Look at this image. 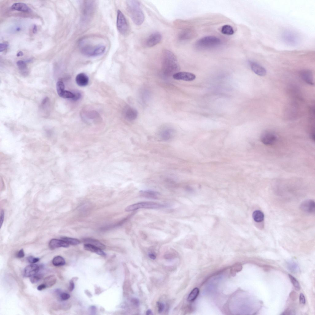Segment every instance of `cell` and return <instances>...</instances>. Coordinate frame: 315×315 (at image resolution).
I'll use <instances>...</instances> for the list:
<instances>
[{"instance_id":"obj_1","label":"cell","mask_w":315,"mask_h":315,"mask_svg":"<svg viewBox=\"0 0 315 315\" xmlns=\"http://www.w3.org/2000/svg\"><path fill=\"white\" fill-rule=\"evenodd\" d=\"M162 67L164 73L171 74L177 71L179 65L176 56L170 51L166 50L162 55Z\"/></svg>"},{"instance_id":"obj_2","label":"cell","mask_w":315,"mask_h":315,"mask_svg":"<svg viewBox=\"0 0 315 315\" xmlns=\"http://www.w3.org/2000/svg\"><path fill=\"white\" fill-rule=\"evenodd\" d=\"M127 6L128 13L132 21L136 25L142 24L144 20L145 16L139 1L134 0L127 1Z\"/></svg>"},{"instance_id":"obj_3","label":"cell","mask_w":315,"mask_h":315,"mask_svg":"<svg viewBox=\"0 0 315 315\" xmlns=\"http://www.w3.org/2000/svg\"><path fill=\"white\" fill-rule=\"evenodd\" d=\"M80 51L82 54L88 57H96L103 54L106 50V47L102 44L95 45L88 43L85 39L79 42Z\"/></svg>"},{"instance_id":"obj_4","label":"cell","mask_w":315,"mask_h":315,"mask_svg":"<svg viewBox=\"0 0 315 315\" xmlns=\"http://www.w3.org/2000/svg\"><path fill=\"white\" fill-rule=\"evenodd\" d=\"M94 1H82L81 7V15L82 20L88 21L93 16L96 8Z\"/></svg>"},{"instance_id":"obj_5","label":"cell","mask_w":315,"mask_h":315,"mask_svg":"<svg viewBox=\"0 0 315 315\" xmlns=\"http://www.w3.org/2000/svg\"><path fill=\"white\" fill-rule=\"evenodd\" d=\"M221 43L220 39L214 36H206L200 39L196 42V46L198 48L209 49L219 45Z\"/></svg>"},{"instance_id":"obj_6","label":"cell","mask_w":315,"mask_h":315,"mask_svg":"<svg viewBox=\"0 0 315 315\" xmlns=\"http://www.w3.org/2000/svg\"><path fill=\"white\" fill-rule=\"evenodd\" d=\"M166 206L163 204L153 202H145L138 203L128 206L125 210L127 212L136 210L140 209H157L164 208Z\"/></svg>"},{"instance_id":"obj_7","label":"cell","mask_w":315,"mask_h":315,"mask_svg":"<svg viewBox=\"0 0 315 315\" xmlns=\"http://www.w3.org/2000/svg\"><path fill=\"white\" fill-rule=\"evenodd\" d=\"M117 27L122 35L125 36L129 32V27L127 19L121 11L118 10L117 13Z\"/></svg>"},{"instance_id":"obj_8","label":"cell","mask_w":315,"mask_h":315,"mask_svg":"<svg viewBox=\"0 0 315 315\" xmlns=\"http://www.w3.org/2000/svg\"><path fill=\"white\" fill-rule=\"evenodd\" d=\"M162 39V36L160 33L155 32L152 33L147 39L145 45L148 47L154 46L160 42Z\"/></svg>"},{"instance_id":"obj_9","label":"cell","mask_w":315,"mask_h":315,"mask_svg":"<svg viewBox=\"0 0 315 315\" xmlns=\"http://www.w3.org/2000/svg\"><path fill=\"white\" fill-rule=\"evenodd\" d=\"M276 136L272 133H264L261 137V142L264 144L271 145L275 143L277 140Z\"/></svg>"},{"instance_id":"obj_10","label":"cell","mask_w":315,"mask_h":315,"mask_svg":"<svg viewBox=\"0 0 315 315\" xmlns=\"http://www.w3.org/2000/svg\"><path fill=\"white\" fill-rule=\"evenodd\" d=\"M173 78L176 80H183L187 81H191L195 80L196 78L195 74L191 73L182 72L174 74Z\"/></svg>"},{"instance_id":"obj_11","label":"cell","mask_w":315,"mask_h":315,"mask_svg":"<svg viewBox=\"0 0 315 315\" xmlns=\"http://www.w3.org/2000/svg\"><path fill=\"white\" fill-rule=\"evenodd\" d=\"M300 209L305 212L310 214L314 213L315 211V203L312 200L305 201L301 204Z\"/></svg>"},{"instance_id":"obj_12","label":"cell","mask_w":315,"mask_h":315,"mask_svg":"<svg viewBox=\"0 0 315 315\" xmlns=\"http://www.w3.org/2000/svg\"><path fill=\"white\" fill-rule=\"evenodd\" d=\"M39 267L36 264H31L28 265L24 269V276L26 277H31L36 275L38 272Z\"/></svg>"},{"instance_id":"obj_13","label":"cell","mask_w":315,"mask_h":315,"mask_svg":"<svg viewBox=\"0 0 315 315\" xmlns=\"http://www.w3.org/2000/svg\"><path fill=\"white\" fill-rule=\"evenodd\" d=\"M283 37L285 42L290 45L296 44L298 41V37L296 34L289 31L285 32L283 34Z\"/></svg>"},{"instance_id":"obj_14","label":"cell","mask_w":315,"mask_h":315,"mask_svg":"<svg viewBox=\"0 0 315 315\" xmlns=\"http://www.w3.org/2000/svg\"><path fill=\"white\" fill-rule=\"evenodd\" d=\"M250 64L252 71L257 75L262 77L266 75L267 71L262 66L254 62H251Z\"/></svg>"},{"instance_id":"obj_15","label":"cell","mask_w":315,"mask_h":315,"mask_svg":"<svg viewBox=\"0 0 315 315\" xmlns=\"http://www.w3.org/2000/svg\"><path fill=\"white\" fill-rule=\"evenodd\" d=\"M300 76L308 84L313 85L314 82L312 71L309 70H302L300 72Z\"/></svg>"},{"instance_id":"obj_16","label":"cell","mask_w":315,"mask_h":315,"mask_svg":"<svg viewBox=\"0 0 315 315\" xmlns=\"http://www.w3.org/2000/svg\"><path fill=\"white\" fill-rule=\"evenodd\" d=\"M69 245L62 240L53 239L50 241L49 246L52 250L60 247H68Z\"/></svg>"},{"instance_id":"obj_17","label":"cell","mask_w":315,"mask_h":315,"mask_svg":"<svg viewBox=\"0 0 315 315\" xmlns=\"http://www.w3.org/2000/svg\"><path fill=\"white\" fill-rule=\"evenodd\" d=\"M125 117L128 120L133 121L136 120L138 117V112L137 110L133 108L128 107L124 111Z\"/></svg>"},{"instance_id":"obj_18","label":"cell","mask_w":315,"mask_h":315,"mask_svg":"<svg viewBox=\"0 0 315 315\" xmlns=\"http://www.w3.org/2000/svg\"><path fill=\"white\" fill-rule=\"evenodd\" d=\"M76 81L77 84L79 86L85 87L88 84L89 78L86 74L84 73H81L77 76Z\"/></svg>"},{"instance_id":"obj_19","label":"cell","mask_w":315,"mask_h":315,"mask_svg":"<svg viewBox=\"0 0 315 315\" xmlns=\"http://www.w3.org/2000/svg\"><path fill=\"white\" fill-rule=\"evenodd\" d=\"M139 194L143 197L154 199L158 198L160 195V193L158 192L151 190H141Z\"/></svg>"},{"instance_id":"obj_20","label":"cell","mask_w":315,"mask_h":315,"mask_svg":"<svg viewBox=\"0 0 315 315\" xmlns=\"http://www.w3.org/2000/svg\"><path fill=\"white\" fill-rule=\"evenodd\" d=\"M11 9L14 10L23 12H30L31 10L26 4L22 3H15L11 7Z\"/></svg>"},{"instance_id":"obj_21","label":"cell","mask_w":315,"mask_h":315,"mask_svg":"<svg viewBox=\"0 0 315 315\" xmlns=\"http://www.w3.org/2000/svg\"><path fill=\"white\" fill-rule=\"evenodd\" d=\"M84 247L86 250L96 253L99 255L103 256L106 255V253L101 249L92 245L86 244L84 245Z\"/></svg>"},{"instance_id":"obj_22","label":"cell","mask_w":315,"mask_h":315,"mask_svg":"<svg viewBox=\"0 0 315 315\" xmlns=\"http://www.w3.org/2000/svg\"><path fill=\"white\" fill-rule=\"evenodd\" d=\"M56 276L54 275H51L45 278L44 283L45 285L47 288H49L54 285L56 284Z\"/></svg>"},{"instance_id":"obj_23","label":"cell","mask_w":315,"mask_h":315,"mask_svg":"<svg viewBox=\"0 0 315 315\" xmlns=\"http://www.w3.org/2000/svg\"><path fill=\"white\" fill-rule=\"evenodd\" d=\"M174 134V131L171 129H166L161 133V137L164 140H168L172 139Z\"/></svg>"},{"instance_id":"obj_24","label":"cell","mask_w":315,"mask_h":315,"mask_svg":"<svg viewBox=\"0 0 315 315\" xmlns=\"http://www.w3.org/2000/svg\"><path fill=\"white\" fill-rule=\"evenodd\" d=\"M84 240L86 244H90L95 246L101 249L102 250L106 248L104 245L98 241V240L91 238L85 239Z\"/></svg>"},{"instance_id":"obj_25","label":"cell","mask_w":315,"mask_h":315,"mask_svg":"<svg viewBox=\"0 0 315 315\" xmlns=\"http://www.w3.org/2000/svg\"><path fill=\"white\" fill-rule=\"evenodd\" d=\"M252 217L255 221L259 222L263 221L264 216L263 213L261 211L256 210L253 213Z\"/></svg>"},{"instance_id":"obj_26","label":"cell","mask_w":315,"mask_h":315,"mask_svg":"<svg viewBox=\"0 0 315 315\" xmlns=\"http://www.w3.org/2000/svg\"><path fill=\"white\" fill-rule=\"evenodd\" d=\"M287 267L288 269L292 272L295 273L300 271V268L298 265L295 262L289 261L287 263Z\"/></svg>"},{"instance_id":"obj_27","label":"cell","mask_w":315,"mask_h":315,"mask_svg":"<svg viewBox=\"0 0 315 315\" xmlns=\"http://www.w3.org/2000/svg\"><path fill=\"white\" fill-rule=\"evenodd\" d=\"M52 262L54 266L57 267L63 266L66 263L64 259L60 256L55 257L53 259Z\"/></svg>"},{"instance_id":"obj_28","label":"cell","mask_w":315,"mask_h":315,"mask_svg":"<svg viewBox=\"0 0 315 315\" xmlns=\"http://www.w3.org/2000/svg\"><path fill=\"white\" fill-rule=\"evenodd\" d=\"M221 32L223 34L227 35H232L234 34V31L231 26L226 25L222 27Z\"/></svg>"},{"instance_id":"obj_29","label":"cell","mask_w":315,"mask_h":315,"mask_svg":"<svg viewBox=\"0 0 315 315\" xmlns=\"http://www.w3.org/2000/svg\"><path fill=\"white\" fill-rule=\"evenodd\" d=\"M61 239L67 243L69 245H77L79 244L80 243L79 240L71 238L63 237L61 238Z\"/></svg>"},{"instance_id":"obj_30","label":"cell","mask_w":315,"mask_h":315,"mask_svg":"<svg viewBox=\"0 0 315 315\" xmlns=\"http://www.w3.org/2000/svg\"><path fill=\"white\" fill-rule=\"evenodd\" d=\"M199 293V289L197 288H195L190 293L188 297V301L189 302H192L196 299Z\"/></svg>"},{"instance_id":"obj_31","label":"cell","mask_w":315,"mask_h":315,"mask_svg":"<svg viewBox=\"0 0 315 315\" xmlns=\"http://www.w3.org/2000/svg\"><path fill=\"white\" fill-rule=\"evenodd\" d=\"M56 88L58 94L60 97L64 91L65 86L63 83L61 81L57 82Z\"/></svg>"},{"instance_id":"obj_32","label":"cell","mask_w":315,"mask_h":315,"mask_svg":"<svg viewBox=\"0 0 315 315\" xmlns=\"http://www.w3.org/2000/svg\"><path fill=\"white\" fill-rule=\"evenodd\" d=\"M289 278L297 291H299L300 289V285L297 280L291 275L289 274Z\"/></svg>"},{"instance_id":"obj_33","label":"cell","mask_w":315,"mask_h":315,"mask_svg":"<svg viewBox=\"0 0 315 315\" xmlns=\"http://www.w3.org/2000/svg\"><path fill=\"white\" fill-rule=\"evenodd\" d=\"M189 32L187 31H184L181 32L178 36L179 39L181 41L187 39L190 36Z\"/></svg>"},{"instance_id":"obj_34","label":"cell","mask_w":315,"mask_h":315,"mask_svg":"<svg viewBox=\"0 0 315 315\" xmlns=\"http://www.w3.org/2000/svg\"><path fill=\"white\" fill-rule=\"evenodd\" d=\"M17 65L19 69L21 71L23 72L26 71L27 65L25 62L22 61H19L17 62Z\"/></svg>"},{"instance_id":"obj_35","label":"cell","mask_w":315,"mask_h":315,"mask_svg":"<svg viewBox=\"0 0 315 315\" xmlns=\"http://www.w3.org/2000/svg\"><path fill=\"white\" fill-rule=\"evenodd\" d=\"M43 276L41 274L37 275H35L31 277L30 280L31 283L33 284H36L42 279Z\"/></svg>"},{"instance_id":"obj_36","label":"cell","mask_w":315,"mask_h":315,"mask_svg":"<svg viewBox=\"0 0 315 315\" xmlns=\"http://www.w3.org/2000/svg\"><path fill=\"white\" fill-rule=\"evenodd\" d=\"M74 96V94L70 91L64 90L61 97L65 98H71L72 99Z\"/></svg>"},{"instance_id":"obj_37","label":"cell","mask_w":315,"mask_h":315,"mask_svg":"<svg viewBox=\"0 0 315 315\" xmlns=\"http://www.w3.org/2000/svg\"><path fill=\"white\" fill-rule=\"evenodd\" d=\"M28 261L30 263L34 264L38 262L39 259L38 258H34L32 256H30L27 258Z\"/></svg>"},{"instance_id":"obj_38","label":"cell","mask_w":315,"mask_h":315,"mask_svg":"<svg viewBox=\"0 0 315 315\" xmlns=\"http://www.w3.org/2000/svg\"><path fill=\"white\" fill-rule=\"evenodd\" d=\"M157 304L158 308V312L160 313H162L164 310L165 308L164 304L160 302H157Z\"/></svg>"},{"instance_id":"obj_39","label":"cell","mask_w":315,"mask_h":315,"mask_svg":"<svg viewBox=\"0 0 315 315\" xmlns=\"http://www.w3.org/2000/svg\"><path fill=\"white\" fill-rule=\"evenodd\" d=\"M61 299L63 300H66L69 299L70 297V295L66 293H62L60 294Z\"/></svg>"},{"instance_id":"obj_40","label":"cell","mask_w":315,"mask_h":315,"mask_svg":"<svg viewBox=\"0 0 315 315\" xmlns=\"http://www.w3.org/2000/svg\"><path fill=\"white\" fill-rule=\"evenodd\" d=\"M8 44L7 43H3L0 44V52H2L7 47Z\"/></svg>"},{"instance_id":"obj_41","label":"cell","mask_w":315,"mask_h":315,"mask_svg":"<svg viewBox=\"0 0 315 315\" xmlns=\"http://www.w3.org/2000/svg\"><path fill=\"white\" fill-rule=\"evenodd\" d=\"M290 297L293 301L295 300L297 298V295L294 292H292L290 293L289 295Z\"/></svg>"},{"instance_id":"obj_42","label":"cell","mask_w":315,"mask_h":315,"mask_svg":"<svg viewBox=\"0 0 315 315\" xmlns=\"http://www.w3.org/2000/svg\"><path fill=\"white\" fill-rule=\"evenodd\" d=\"M300 303L304 304L306 303V300L304 295L301 293L300 296Z\"/></svg>"},{"instance_id":"obj_43","label":"cell","mask_w":315,"mask_h":315,"mask_svg":"<svg viewBox=\"0 0 315 315\" xmlns=\"http://www.w3.org/2000/svg\"><path fill=\"white\" fill-rule=\"evenodd\" d=\"M24 256V252L23 249H21L18 252L17 255L18 257L20 259L23 258Z\"/></svg>"},{"instance_id":"obj_44","label":"cell","mask_w":315,"mask_h":315,"mask_svg":"<svg viewBox=\"0 0 315 315\" xmlns=\"http://www.w3.org/2000/svg\"><path fill=\"white\" fill-rule=\"evenodd\" d=\"M74 288V284L73 281L71 280L70 281L69 286V291L72 292L73 291Z\"/></svg>"},{"instance_id":"obj_45","label":"cell","mask_w":315,"mask_h":315,"mask_svg":"<svg viewBox=\"0 0 315 315\" xmlns=\"http://www.w3.org/2000/svg\"><path fill=\"white\" fill-rule=\"evenodd\" d=\"M74 94V97L72 99L74 101H77L79 100L81 97V95L79 93Z\"/></svg>"},{"instance_id":"obj_46","label":"cell","mask_w":315,"mask_h":315,"mask_svg":"<svg viewBox=\"0 0 315 315\" xmlns=\"http://www.w3.org/2000/svg\"><path fill=\"white\" fill-rule=\"evenodd\" d=\"M96 308L95 306H92L89 309L90 312L92 314H95L96 313Z\"/></svg>"},{"instance_id":"obj_47","label":"cell","mask_w":315,"mask_h":315,"mask_svg":"<svg viewBox=\"0 0 315 315\" xmlns=\"http://www.w3.org/2000/svg\"><path fill=\"white\" fill-rule=\"evenodd\" d=\"M4 217V213L3 211H1V221H0V225L1 228L3 224Z\"/></svg>"},{"instance_id":"obj_48","label":"cell","mask_w":315,"mask_h":315,"mask_svg":"<svg viewBox=\"0 0 315 315\" xmlns=\"http://www.w3.org/2000/svg\"><path fill=\"white\" fill-rule=\"evenodd\" d=\"M47 288V287L45 284H41L39 285L37 287V289L38 291H41L42 290L45 289Z\"/></svg>"},{"instance_id":"obj_49","label":"cell","mask_w":315,"mask_h":315,"mask_svg":"<svg viewBox=\"0 0 315 315\" xmlns=\"http://www.w3.org/2000/svg\"><path fill=\"white\" fill-rule=\"evenodd\" d=\"M132 302L134 305L136 306H138L139 304V301L136 298H133L132 300Z\"/></svg>"},{"instance_id":"obj_50","label":"cell","mask_w":315,"mask_h":315,"mask_svg":"<svg viewBox=\"0 0 315 315\" xmlns=\"http://www.w3.org/2000/svg\"><path fill=\"white\" fill-rule=\"evenodd\" d=\"M149 258H150L151 259L153 260H155L156 257V255L154 254L153 253H150V254H149Z\"/></svg>"},{"instance_id":"obj_51","label":"cell","mask_w":315,"mask_h":315,"mask_svg":"<svg viewBox=\"0 0 315 315\" xmlns=\"http://www.w3.org/2000/svg\"><path fill=\"white\" fill-rule=\"evenodd\" d=\"M37 31V28L36 25H34L33 28V32L34 34H36Z\"/></svg>"},{"instance_id":"obj_52","label":"cell","mask_w":315,"mask_h":315,"mask_svg":"<svg viewBox=\"0 0 315 315\" xmlns=\"http://www.w3.org/2000/svg\"><path fill=\"white\" fill-rule=\"evenodd\" d=\"M153 312L151 310L149 309L146 312V314L147 315H152Z\"/></svg>"},{"instance_id":"obj_53","label":"cell","mask_w":315,"mask_h":315,"mask_svg":"<svg viewBox=\"0 0 315 315\" xmlns=\"http://www.w3.org/2000/svg\"><path fill=\"white\" fill-rule=\"evenodd\" d=\"M23 53L22 52L20 51L17 54L16 56L18 57L22 56H23Z\"/></svg>"}]
</instances>
